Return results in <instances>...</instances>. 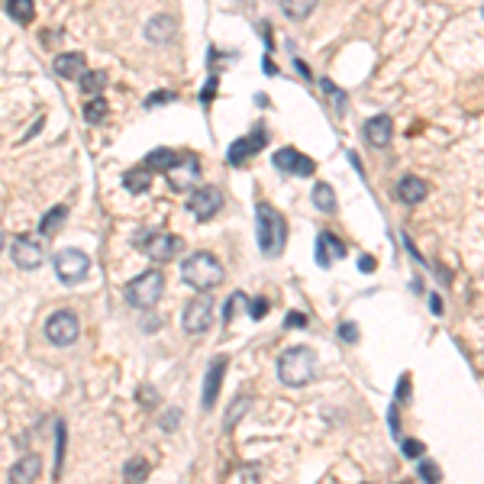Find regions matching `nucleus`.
I'll return each instance as SVG.
<instances>
[{
  "label": "nucleus",
  "instance_id": "nucleus-1",
  "mask_svg": "<svg viewBox=\"0 0 484 484\" xmlns=\"http://www.w3.org/2000/svg\"><path fill=\"white\" fill-rule=\"evenodd\" d=\"M278 378L288 387H303L316 378V352L307 345H294V349L281 352L278 358Z\"/></svg>",
  "mask_w": 484,
  "mask_h": 484
},
{
  "label": "nucleus",
  "instance_id": "nucleus-2",
  "mask_svg": "<svg viewBox=\"0 0 484 484\" xmlns=\"http://www.w3.org/2000/svg\"><path fill=\"white\" fill-rule=\"evenodd\" d=\"M255 220H259V249L268 259H278L284 252V242H288V223L274 210L271 204H259L255 207Z\"/></svg>",
  "mask_w": 484,
  "mask_h": 484
},
{
  "label": "nucleus",
  "instance_id": "nucleus-3",
  "mask_svg": "<svg viewBox=\"0 0 484 484\" xmlns=\"http://www.w3.org/2000/svg\"><path fill=\"white\" fill-rule=\"evenodd\" d=\"M181 278L188 281L194 291H210V288H217V284H223L226 271H223V265H220L217 255L194 252V255H188V259L181 262Z\"/></svg>",
  "mask_w": 484,
  "mask_h": 484
},
{
  "label": "nucleus",
  "instance_id": "nucleus-4",
  "mask_svg": "<svg viewBox=\"0 0 484 484\" xmlns=\"http://www.w3.org/2000/svg\"><path fill=\"white\" fill-rule=\"evenodd\" d=\"M161 291H165V274L152 268V271L139 274L127 284V303L136 310H152L161 301Z\"/></svg>",
  "mask_w": 484,
  "mask_h": 484
},
{
  "label": "nucleus",
  "instance_id": "nucleus-5",
  "mask_svg": "<svg viewBox=\"0 0 484 484\" xmlns=\"http://www.w3.org/2000/svg\"><path fill=\"white\" fill-rule=\"evenodd\" d=\"M77 336H81V320H77V313H71V310H55V313L45 320V339H49L52 345H58V349L71 345Z\"/></svg>",
  "mask_w": 484,
  "mask_h": 484
},
{
  "label": "nucleus",
  "instance_id": "nucleus-6",
  "mask_svg": "<svg viewBox=\"0 0 484 484\" xmlns=\"http://www.w3.org/2000/svg\"><path fill=\"white\" fill-rule=\"evenodd\" d=\"M136 246H139V252H146L152 262H171L178 252H181V239L175 236V232H142L139 239H136Z\"/></svg>",
  "mask_w": 484,
  "mask_h": 484
},
{
  "label": "nucleus",
  "instance_id": "nucleus-7",
  "mask_svg": "<svg viewBox=\"0 0 484 484\" xmlns=\"http://www.w3.org/2000/svg\"><path fill=\"white\" fill-rule=\"evenodd\" d=\"M87 271H91V259H87L81 249H62V252L55 255V274H58V281H65V284L85 281Z\"/></svg>",
  "mask_w": 484,
  "mask_h": 484
},
{
  "label": "nucleus",
  "instance_id": "nucleus-8",
  "mask_svg": "<svg viewBox=\"0 0 484 484\" xmlns=\"http://www.w3.org/2000/svg\"><path fill=\"white\" fill-rule=\"evenodd\" d=\"M223 207V190L213 188V184H204V188H194L188 197V210L194 213L197 220H213Z\"/></svg>",
  "mask_w": 484,
  "mask_h": 484
},
{
  "label": "nucleus",
  "instance_id": "nucleus-9",
  "mask_svg": "<svg viewBox=\"0 0 484 484\" xmlns=\"http://www.w3.org/2000/svg\"><path fill=\"white\" fill-rule=\"evenodd\" d=\"M184 333H190V336H200V333H207L213 326V303L207 301V297H194V301L184 307Z\"/></svg>",
  "mask_w": 484,
  "mask_h": 484
},
{
  "label": "nucleus",
  "instance_id": "nucleus-10",
  "mask_svg": "<svg viewBox=\"0 0 484 484\" xmlns=\"http://www.w3.org/2000/svg\"><path fill=\"white\" fill-rule=\"evenodd\" d=\"M271 165L278 171H284V175H297V178H310L316 171L313 158H307L303 152H297V149H278V152L271 155Z\"/></svg>",
  "mask_w": 484,
  "mask_h": 484
},
{
  "label": "nucleus",
  "instance_id": "nucleus-11",
  "mask_svg": "<svg viewBox=\"0 0 484 484\" xmlns=\"http://www.w3.org/2000/svg\"><path fill=\"white\" fill-rule=\"evenodd\" d=\"M10 255H14V265L23 268V271H36V268L43 265L45 252H43V242L33 236H20L14 242V249H10Z\"/></svg>",
  "mask_w": 484,
  "mask_h": 484
},
{
  "label": "nucleus",
  "instance_id": "nucleus-12",
  "mask_svg": "<svg viewBox=\"0 0 484 484\" xmlns=\"http://www.w3.org/2000/svg\"><path fill=\"white\" fill-rule=\"evenodd\" d=\"M268 146V133H249V136H242V139H236L230 146V152H226V158H230V165H246L249 158H255V155L262 152V149Z\"/></svg>",
  "mask_w": 484,
  "mask_h": 484
},
{
  "label": "nucleus",
  "instance_id": "nucleus-13",
  "mask_svg": "<svg viewBox=\"0 0 484 484\" xmlns=\"http://www.w3.org/2000/svg\"><path fill=\"white\" fill-rule=\"evenodd\" d=\"M313 255H316V265L320 268H330L336 259H345V242L336 236V232H320L316 236V249H313Z\"/></svg>",
  "mask_w": 484,
  "mask_h": 484
},
{
  "label": "nucleus",
  "instance_id": "nucleus-14",
  "mask_svg": "<svg viewBox=\"0 0 484 484\" xmlns=\"http://www.w3.org/2000/svg\"><path fill=\"white\" fill-rule=\"evenodd\" d=\"M365 139L372 142L375 149H384V146H391V139H394V119L387 117V113H378V117H372V119H365Z\"/></svg>",
  "mask_w": 484,
  "mask_h": 484
},
{
  "label": "nucleus",
  "instance_id": "nucleus-15",
  "mask_svg": "<svg viewBox=\"0 0 484 484\" xmlns=\"http://www.w3.org/2000/svg\"><path fill=\"white\" fill-rule=\"evenodd\" d=\"M197 175H200V165H197L194 155H190V158H181L171 171H165V178H168V184L175 190H188L190 184L197 181Z\"/></svg>",
  "mask_w": 484,
  "mask_h": 484
},
{
  "label": "nucleus",
  "instance_id": "nucleus-16",
  "mask_svg": "<svg viewBox=\"0 0 484 484\" xmlns=\"http://www.w3.org/2000/svg\"><path fill=\"white\" fill-rule=\"evenodd\" d=\"M87 58L81 55V52H62V55L52 62V68H55L58 77H65V81H75V77H81L87 71Z\"/></svg>",
  "mask_w": 484,
  "mask_h": 484
},
{
  "label": "nucleus",
  "instance_id": "nucleus-17",
  "mask_svg": "<svg viewBox=\"0 0 484 484\" xmlns=\"http://www.w3.org/2000/svg\"><path fill=\"white\" fill-rule=\"evenodd\" d=\"M223 372H226V355H217V358H213V365L207 368V381H204V410H210V407H213V400L220 397Z\"/></svg>",
  "mask_w": 484,
  "mask_h": 484
},
{
  "label": "nucleus",
  "instance_id": "nucleus-18",
  "mask_svg": "<svg viewBox=\"0 0 484 484\" xmlns=\"http://www.w3.org/2000/svg\"><path fill=\"white\" fill-rule=\"evenodd\" d=\"M39 471H43V458L36 456V452H29V456H23L10 468V484H33L39 478Z\"/></svg>",
  "mask_w": 484,
  "mask_h": 484
},
{
  "label": "nucleus",
  "instance_id": "nucleus-19",
  "mask_svg": "<svg viewBox=\"0 0 484 484\" xmlns=\"http://www.w3.org/2000/svg\"><path fill=\"white\" fill-rule=\"evenodd\" d=\"M423 197H426V181H420L416 175H404L397 181V200L400 204L414 207V204H420Z\"/></svg>",
  "mask_w": 484,
  "mask_h": 484
},
{
  "label": "nucleus",
  "instance_id": "nucleus-20",
  "mask_svg": "<svg viewBox=\"0 0 484 484\" xmlns=\"http://www.w3.org/2000/svg\"><path fill=\"white\" fill-rule=\"evenodd\" d=\"M181 158H184V155L175 152V149H155V152L146 155V161H142V165H146L152 175H155V171H161V175H165V171H171Z\"/></svg>",
  "mask_w": 484,
  "mask_h": 484
},
{
  "label": "nucleus",
  "instance_id": "nucleus-21",
  "mask_svg": "<svg viewBox=\"0 0 484 484\" xmlns=\"http://www.w3.org/2000/svg\"><path fill=\"white\" fill-rule=\"evenodd\" d=\"M149 39L152 43H171L175 39V33H178V20L171 14H161V16H155L152 23H149Z\"/></svg>",
  "mask_w": 484,
  "mask_h": 484
},
{
  "label": "nucleus",
  "instance_id": "nucleus-22",
  "mask_svg": "<svg viewBox=\"0 0 484 484\" xmlns=\"http://www.w3.org/2000/svg\"><path fill=\"white\" fill-rule=\"evenodd\" d=\"M123 188L133 190V194H142V190L152 188V171L146 168V165H136V168H129L127 175H123Z\"/></svg>",
  "mask_w": 484,
  "mask_h": 484
},
{
  "label": "nucleus",
  "instance_id": "nucleus-23",
  "mask_svg": "<svg viewBox=\"0 0 484 484\" xmlns=\"http://www.w3.org/2000/svg\"><path fill=\"white\" fill-rule=\"evenodd\" d=\"M316 4H320V0H281V10H284L288 20H307L316 10Z\"/></svg>",
  "mask_w": 484,
  "mask_h": 484
},
{
  "label": "nucleus",
  "instance_id": "nucleus-24",
  "mask_svg": "<svg viewBox=\"0 0 484 484\" xmlns=\"http://www.w3.org/2000/svg\"><path fill=\"white\" fill-rule=\"evenodd\" d=\"M4 10H7V16H10V20H16V23H29L36 16V4H33V0H7V4H4Z\"/></svg>",
  "mask_w": 484,
  "mask_h": 484
},
{
  "label": "nucleus",
  "instance_id": "nucleus-25",
  "mask_svg": "<svg viewBox=\"0 0 484 484\" xmlns=\"http://www.w3.org/2000/svg\"><path fill=\"white\" fill-rule=\"evenodd\" d=\"M313 207L316 210H323V213H333L336 210V190L330 188V184H316L313 188Z\"/></svg>",
  "mask_w": 484,
  "mask_h": 484
},
{
  "label": "nucleus",
  "instance_id": "nucleus-26",
  "mask_svg": "<svg viewBox=\"0 0 484 484\" xmlns=\"http://www.w3.org/2000/svg\"><path fill=\"white\" fill-rule=\"evenodd\" d=\"M77 81H81V91H85V94L100 97V91L107 87V71H85Z\"/></svg>",
  "mask_w": 484,
  "mask_h": 484
},
{
  "label": "nucleus",
  "instance_id": "nucleus-27",
  "mask_svg": "<svg viewBox=\"0 0 484 484\" xmlns=\"http://www.w3.org/2000/svg\"><path fill=\"white\" fill-rule=\"evenodd\" d=\"M65 217H68V207H52V210L45 213V220L39 223V232H43V236H52L55 230H62Z\"/></svg>",
  "mask_w": 484,
  "mask_h": 484
},
{
  "label": "nucleus",
  "instance_id": "nucleus-28",
  "mask_svg": "<svg viewBox=\"0 0 484 484\" xmlns=\"http://www.w3.org/2000/svg\"><path fill=\"white\" fill-rule=\"evenodd\" d=\"M320 87H323V94H326V97H330L333 104H336V110H339V113H345V104H349V100H345V94L339 91L336 85H333L330 77H320Z\"/></svg>",
  "mask_w": 484,
  "mask_h": 484
},
{
  "label": "nucleus",
  "instance_id": "nucleus-29",
  "mask_svg": "<svg viewBox=\"0 0 484 484\" xmlns=\"http://www.w3.org/2000/svg\"><path fill=\"white\" fill-rule=\"evenodd\" d=\"M107 110H110V107H107V100L104 97H94L91 104H85V123H100V119L107 117Z\"/></svg>",
  "mask_w": 484,
  "mask_h": 484
},
{
  "label": "nucleus",
  "instance_id": "nucleus-30",
  "mask_svg": "<svg viewBox=\"0 0 484 484\" xmlns=\"http://www.w3.org/2000/svg\"><path fill=\"white\" fill-rule=\"evenodd\" d=\"M149 475V462L146 458H133V462H127V481L129 484H142Z\"/></svg>",
  "mask_w": 484,
  "mask_h": 484
},
{
  "label": "nucleus",
  "instance_id": "nucleus-31",
  "mask_svg": "<svg viewBox=\"0 0 484 484\" xmlns=\"http://www.w3.org/2000/svg\"><path fill=\"white\" fill-rule=\"evenodd\" d=\"M423 442H416V439H404V456L407 458H423Z\"/></svg>",
  "mask_w": 484,
  "mask_h": 484
},
{
  "label": "nucleus",
  "instance_id": "nucleus-32",
  "mask_svg": "<svg viewBox=\"0 0 484 484\" xmlns=\"http://www.w3.org/2000/svg\"><path fill=\"white\" fill-rule=\"evenodd\" d=\"M420 475H423V481H426V484H439V468H436L433 462H423L420 465Z\"/></svg>",
  "mask_w": 484,
  "mask_h": 484
},
{
  "label": "nucleus",
  "instance_id": "nucleus-33",
  "mask_svg": "<svg viewBox=\"0 0 484 484\" xmlns=\"http://www.w3.org/2000/svg\"><path fill=\"white\" fill-rule=\"evenodd\" d=\"M307 313H288V316H284V326H288V330H291V326H294V330H307Z\"/></svg>",
  "mask_w": 484,
  "mask_h": 484
},
{
  "label": "nucleus",
  "instance_id": "nucleus-34",
  "mask_svg": "<svg viewBox=\"0 0 484 484\" xmlns=\"http://www.w3.org/2000/svg\"><path fill=\"white\" fill-rule=\"evenodd\" d=\"M265 313H268V301H265V297H259V301L249 303V316H252V320H262Z\"/></svg>",
  "mask_w": 484,
  "mask_h": 484
},
{
  "label": "nucleus",
  "instance_id": "nucleus-35",
  "mask_svg": "<svg viewBox=\"0 0 484 484\" xmlns=\"http://www.w3.org/2000/svg\"><path fill=\"white\" fill-rule=\"evenodd\" d=\"M339 336H343L345 343H358V326H355V323L345 320L343 326H339Z\"/></svg>",
  "mask_w": 484,
  "mask_h": 484
},
{
  "label": "nucleus",
  "instance_id": "nucleus-36",
  "mask_svg": "<svg viewBox=\"0 0 484 484\" xmlns=\"http://www.w3.org/2000/svg\"><path fill=\"white\" fill-rule=\"evenodd\" d=\"M62 446H65V423L58 420V449H55V471L62 468V456H65V452H62Z\"/></svg>",
  "mask_w": 484,
  "mask_h": 484
},
{
  "label": "nucleus",
  "instance_id": "nucleus-37",
  "mask_svg": "<svg viewBox=\"0 0 484 484\" xmlns=\"http://www.w3.org/2000/svg\"><path fill=\"white\" fill-rule=\"evenodd\" d=\"M178 420H181V410H168V414H165V423H161V426H165V429L171 433V429L178 426Z\"/></svg>",
  "mask_w": 484,
  "mask_h": 484
},
{
  "label": "nucleus",
  "instance_id": "nucleus-38",
  "mask_svg": "<svg viewBox=\"0 0 484 484\" xmlns=\"http://www.w3.org/2000/svg\"><path fill=\"white\" fill-rule=\"evenodd\" d=\"M249 407V400H242V404H232V410H230V416H226V426H232L236 423V414H242V410Z\"/></svg>",
  "mask_w": 484,
  "mask_h": 484
},
{
  "label": "nucleus",
  "instance_id": "nucleus-39",
  "mask_svg": "<svg viewBox=\"0 0 484 484\" xmlns=\"http://www.w3.org/2000/svg\"><path fill=\"white\" fill-rule=\"evenodd\" d=\"M165 100H175V94H171V91H165V94H152V97H149L146 104H149V107H155V104H165Z\"/></svg>",
  "mask_w": 484,
  "mask_h": 484
},
{
  "label": "nucleus",
  "instance_id": "nucleus-40",
  "mask_svg": "<svg viewBox=\"0 0 484 484\" xmlns=\"http://www.w3.org/2000/svg\"><path fill=\"white\" fill-rule=\"evenodd\" d=\"M407 391H410V378L404 375V378H400V384H397V400H407Z\"/></svg>",
  "mask_w": 484,
  "mask_h": 484
},
{
  "label": "nucleus",
  "instance_id": "nucleus-41",
  "mask_svg": "<svg viewBox=\"0 0 484 484\" xmlns=\"http://www.w3.org/2000/svg\"><path fill=\"white\" fill-rule=\"evenodd\" d=\"M142 404H146V407H149V404H155V391H152V387H142Z\"/></svg>",
  "mask_w": 484,
  "mask_h": 484
},
{
  "label": "nucleus",
  "instance_id": "nucleus-42",
  "mask_svg": "<svg viewBox=\"0 0 484 484\" xmlns=\"http://www.w3.org/2000/svg\"><path fill=\"white\" fill-rule=\"evenodd\" d=\"M358 268H362V271H375V259H368V255H365V259L358 262Z\"/></svg>",
  "mask_w": 484,
  "mask_h": 484
},
{
  "label": "nucleus",
  "instance_id": "nucleus-43",
  "mask_svg": "<svg viewBox=\"0 0 484 484\" xmlns=\"http://www.w3.org/2000/svg\"><path fill=\"white\" fill-rule=\"evenodd\" d=\"M429 307H433V313H439V310H442V301H439V297H433V301H429Z\"/></svg>",
  "mask_w": 484,
  "mask_h": 484
},
{
  "label": "nucleus",
  "instance_id": "nucleus-44",
  "mask_svg": "<svg viewBox=\"0 0 484 484\" xmlns=\"http://www.w3.org/2000/svg\"><path fill=\"white\" fill-rule=\"evenodd\" d=\"M0 252H4V232H0Z\"/></svg>",
  "mask_w": 484,
  "mask_h": 484
}]
</instances>
